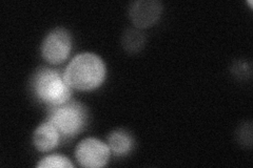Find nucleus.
I'll return each instance as SVG.
<instances>
[{
    "label": "nucleus",
    "instance_id": "1",
    "mask_svg": "<svg viewBox=\"0 0 253 168\" xmlns=\"http://www.w3.org/2000/svg\"><path fill=\"white\" fill-rule=\"evenodd\" d=\"M106 71L105 63L97 55L83 53L69 63L63 78L72 89L92 91L105 81Z\"/></svg>",
    "mask_w": 253,
    "mask_h": 168
},
{
    "label": "nucleus",
    "instance_id": "2",
    "mask_svg": "<svg viewBox=\"0 0 253 168\" xmlns=\"http://www.w3.org/2000/svg\"><path fill=\"white\" fill-rule=\"evenodd\" d=\"M34 93L36 97L49 106L59 105L70 101L72 87L58 71L51 68L39 69L34 76Z\"/></svg>",
    "mask_w": 253,
    "mask_h": 168
},
{
    "label": "nucleus",
    "instance_id": "3",
    "mask_svg": "<svg viewBox=\"0 0 253 168\" xmlns=\"http://www.w3.org/2000/svg\"><path fill=\"white\" fill-rule=\"evenodd\" d=\"M49 107L47 121L56 127L60 135L71 138L83 131L88 115L82 103L68 101Z\"/></svg>",
    "mask_w": 253,
    "mask_h": 168
},
{
    "label": "nucleus",
    "instance_id": "4",
    "mask_svg": "<svg viewBox=\"0 0 253 168\" xmlns=\"http://www.w3.org/2000/svg\"><path fill=\"white\" fill-rule=\"evenodd\" d=\"M72 47V38L66 29L57 28L44 38L42 53L43 58L51 65H58L65 61Z\"/></svg>",
    "mask_w": 253,
    "mask_h": 168
},
{
    "label": "nucleus",
    "instance_id": "5",
    "mask_svg": "<svg viewBox=\"0 0 253 168\" xmlns=\"http://www.w3.org/2000/svg\"><path fill=\"white\" fill-rule=\"evenodd\" d=\"M110 147L95 138H86L78 144L75 149V157L83 167H104L110 158Z\"/></svg>",
    "mask_w": 253,
    "mask_h": 168
},
{
    "label": "nucleus",
    "instance_id": "6",
    "mask_svg": "<svg viewBox=\"0 0 253 168\" xmlns=\"http://www.w3.org/2000/svg\"><path fill=\"white\" fill-rule=\"evenodd\" d=\"M163 5L156 0H138L130 7V18L137 28L152 26L160 18Z\"/></svg>",
    "mask_w": 253,
    "mask_h": 168
},
{
    "label": "nucleus",
    "instance_id": "7",
    "mask_svg": "<svg viewBox=\"0 0 253 168\" xmlns=\"http://www.w3.org/2000/svg\"><path fill=\"white\" fill-rule=\"evenodd\" d=\"M60 134L52 123L46 121L39 125L33 134V143L35 147L45 153L54 149L58 145Z\"/></svg>",
    "mask_w": 253,
    "mask_h": 168
},
{
    "label": "nucleus",
    "instance_id": "8",
    "mask_svg": "<svg viewBox=\"0 0 253 168\" xmlns=\"http://www.w3.org/2000/svg\"><path fill=\"white\" fill-rule=\"evenodd\" d=\"M108 143L110 150L116 156L126 155L133 147L132 137L123 130L111 133L108 137Z\"/></svg>",
    "mask_w": 253,
    "mask_h": 168
},
{
    "label": "nucleus",
    "instance_id": "9",
    "mask_svg": "<svg viewBox=\"0 0 253 168\" xmlns=\"http://www.w3.org/2000/svg\"><path fill=\"white\" fill-rule=\"evenodd\" d=\"M145 44V36L136 30H128L123 36V45L130 53H136Z\"/></svg>",
    "mask_w": 253,
    "mask_h": 168
},
{
    "label": "nucleus",
    "instance_id": "10",
    "mask_svg": "<svg viewBox=\"0 0 253 168\" xmlns=\"http://www.w3.org/2000/svg\"><path fill=\"white\" fill-rule=\"evenodd\" d=\"M39 168H73L74 165L71 163L70 160L60 155H52L41 160L37 164Z\"/></svg>",
    "mask_w": 253,
    "mask_h": 168
}]
</instances>
